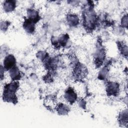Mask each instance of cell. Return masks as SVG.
I'll use <instances>...</instances> for the list:
<instances>
[{
  "label": "cell",
  "instance_id": "14",
  "mask_svg": "<svg viewBox=\"0 0 128 128\" xmlns=\"http://www.w3.org/2000/svg\"><path fill=\"white\" fill-rule=\"evenodd\" d=\"M57 38L58 47H64L67 45L69 40V36L68 34H62Z\"/></svg>",
  "mask_w": 128,
  "mask_h": 128
},
{
  "label": "cell",
  "instance_id": "7",
  "mask_svg": "<svg viewBox=\"0 0 128 128\" xmlns=\"http://www.w3.org/2000/svg\"><path fill=\"white\" fill-rule=\"evenodd\" d=\"M64 98L70 104H73L78 98L76 92L72 88L70 87L68 88L66 90L64 94Z\"/></svg>",
  "mask_w": 128,
  "mask_h": 128
},
{
  "label": "cell",
  "instance_id": "22",
  "mask_svg": "<svg viewBox=\"0 0 128 128\" xmlns=\"http://www.w3.org/2000/svg\"><path fill=\"white\" fill-rule=\"evenodd\" d=\"M86 102L84 100H81L80 102V101L79 103H78L80 106L81 108H86Z\"/></svg>",
  "mask_w": 128,
  "mask_h": 128
},
{
  "label": "cell",
  "instance_id": "21",
  "mask_svg": "<svg viewBox=\"0 0 128 128\" xmlns=\"http://www.w3.org/2000/svg\"><path fill=\"white\" fill-rule=\"evenodd\" d=\"M5 71V70L4 68L3 67V66L2 65H1L0 66V79L2 80L4 78V72Z\"/></svg>",
  "mask_w": 128,
  "mask_h": 128
},
{
  "label": "cell",
  "instance_id": "5",
  "mask_svg": "<svg viewBox=\"0 0 128 128\" xmlns=\"http://www.w3.org/2000/svg\"><path fill=\"white\" fill-rule=\"evenodd\" d=\"M120 84L114 82L108 81L106 84V90L108 96H117L120 92Z\"/></svg>",
  "mask_w": 128,
  "mask_h": 128
},
{
  "label": "cell",
  "instance_id": "1",
  "mask_svg": "<svg viewBox=\"0 0 128 128\" xmlns=\"http://www.w3.org/2000/svg\"><path fill=\"white\" fill-rule=\"evenodd\" d=\"M19 87V83L18 81H12L6 84L4 86L2 93V100L4 102L16 104L18 102V98L16 92Z\"/></svg>",
  "mask_w": 128,
  "mask_h": 128
},
{
  "label": "cell",
  "instance_id": "4",
  "mask_svg": "<svg viewBox=\"0 0 128 128\" xmlns=\"http://www.w3.org/2000/svg\"><path fill=\"white\" fill-rule=\"evenodd\" d=\"M95 64L97 68L100 66L106 58V52L104 47L99 43L97 44L96 50L94 55Z\"/></svg>",
  "mask_w": 128,
  "mask_h": 128
},
{
  "label": "cell",
  "instance_id": "2",
  "mask_svg": "<svg viewBox=\"0 0 128 128\" xmlns=\"http://www.w3.org/2000/svg\"><path fill=\"white\" fill-rule=\"evenodd\" d=\"M83 26L88 32L92 31L96 26L98 18L93 12H83Z\"/></svg>",
  "mask_w": 128,
  "mask_h": 128
},
{
  "label": "cell",
  "instance_id": "12",
  "mask_svg": "<svg viewBox=\"0 0 128 128\" xmlns=\"http://www.w3.org/2000/svg\"><path fill=\"white\" fill-rule=\"evenodd\" d=\"M16 8V2L14 0H6L4 1L3 8L6 12H12Z\"/></svg>",
  "mask_w": 128,
  "mask_h": 128
},
{
  "label": "cell",
  "instance_id": "15",
  "mask_svg": "<svg viewBox=\"0 0 128 128\" xmlns=\"http://www.w3.org/2000/svg\"><path fill=\"white\" fill-rule=\"evenodd\" d=\"M128 110H123L120 112L118 118V121L120 124L122 125H126L128 124Z\"/></svg>",
  "mask_w": 128,
  "mask_h": 128
},
{
  "label": "cell",
  "instance_id": "16",
  "mask_svg": "<svg viewBox=\"0 0 128 128\" xmlns=\"http://www.w3.org/2000/svg\"><path fill=\"white\" fill-rule=\"evenodd\" d=\"M108 72L109 68L108 66H105L100 69L98 75V78L102 80H105L107 78Z\"/></svg>",
  "mask_w": 128,
  "mask_h": 128
},
{
  "label": "cell",
  "instance_id": "10",
  "mask_svg": "<svg viewBox=\"0 0 128 128\" xmlns=\"http://www.w3.org/2000/svg\"><path fill=\"white\" fill-rule=\"evenodd\" d=\"M66 22L70 26H76L79 24V18L78 16L74 14H69L66 16Z\"/></svg>",
  "mask_w": 128,
  "mask_h": 128
},
{
  "label": "cell",
  "instance_id": "9",
  "mask_svg": "<svg viewBox=\"0 0 128 128\" xmlns=\"http://www.w3.org/2000/svg\"><path fill=\"white\" fill-rule=\"evenodd\" d=\"M35 24L29 20L28 18H25L22 24V26L24 30L28 34H32L35 30Z\"/></svg>",
  "mask_w": 128,
  "mask_h": 128
},
{
  "label": "cell",
  "instance_id": "17",
  "mask_svg": "<svg viewBox=\"0 0 128 128\" xmlns=\"http://www.w3.org/2000/svg\"><path fill=\"white\" fill-rule=\"evenodd\" d=\"M118 46L120 54L126 58L128 56V46L124 42H118Z\"/></svg>",
  "mask_w": 128,
  "mask_h": 128
},
{
  "label": "cell",
  "instance_id": "20",
  "mask_svg": "<svg viewBox=\"0 0 128 128\" xmlns=\"http://www.w3.org/2000/svg\"><path fill=\"white\" fill-rule=\"evenodd\" d=\"M128 16L124 15L121 20V25L123 28H128Z\"/></svg>",
  "mask_w": 128,
  "mask_h": 128
},
{
  "label": "cell",
  "instance_id": "11",
  "mask_svg": "<svg viewBox=\"0 0 128 128\" xmlns=\"http://www.w3.org/2000/svg\"><path fill=\"white\" fill-rule=\"evenodd\" d=\"M8 71L12 81H18L22 77L21 72L19 68L16 66Z\"/></svg>",
  "mask_w": 128,
  "mask_h": 128
},
{
  "label": "cell",
  "instance_id": "3",
  "mask_svg": "<svg viewBox=\"0 0 128 128\" xmlns=\"http://www.w3.org/2000/svg\"><path fill=\"white\" fill-rule=\"evenodd\" d=\"M72 74L74 78L76 80H82L88 74V70L82 64L76 62Z\"/></svg>",
  "mask_w": 128,
  "mask_h": 128
},
{
  "label": "cell",
  "instance_id": "18",
  "mask_svg": "<svg viewBox=\"0 0 128 128\" xmlns=\"http://www.w3.org/2000/svg\"><path fill=\"white\" fill-rule=\"evenodd\" d=\"M48 56V54L44 51H39L36 54V57L42 62Z\"/></svg>",
  "mask_w": 128,
  "mask_h": 128
},
{
  "label": "cell",
  "instance_id": "19",
  "mask_svg": "<svg viewBox=\"0 0 128 128\" xmlns=\"http://www.w3.org/2000/svg\"><path fill=\"white\" fill-rule=\"evenodd\" d=\"M10 25V22L6 20H2L0 22V30L2 31L5 32H6L9 26Z\"/></svg>",
  "mask_w": 128,
  "mask_h": 128
},
{
  "label": "cell",
  "instance_id": "13",
  "mask_svg": "<svg viewBox=\"0 0 128 128\" xmlns=\"http://www.w3.org/2000/svg\"><path fill=\"white\" fill-rule=\"evenodd\" d=\"M56 110L60 115H66L70 112V108L66 104L60 103L56 106Z\"/></svg>",
  "mask_w": 128,
  "mask_h": 128
},
{
  "label": "cell",
  "instance_id": "8",
  "mask_svg": "<svg viewBox=\"0 0 128 128\" xmlns=\"http://www.w3.org/2000/svg\"><path fill=\"white\" fill-rule=\"evenodd\" d=\"M27 18L34 24L38 22L40 19L38 12L34 9L28 8L27 10Z\"/></svg>",
  "mask_w": 128,
  "mask_h": 128
},
{
  "label": "cell",
  "instance_id": "6",
  "mask_svg": "<svg viewBox=\"0 0 128 128\" xmlns=\"http://www.w3.org/2000/svg\"><path fill=\"white\" fill-rule=\"evenodd\" d=\"M16 59L14 56L10 54L6 56L3 61V67L5 70H9L16 66Z\"/></svg>",
  "mask_w": 128,
  "mask_h": 128
}]
</instances>
